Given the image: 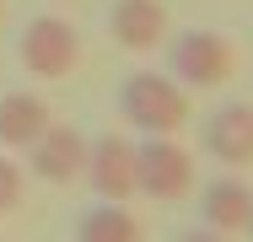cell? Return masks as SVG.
<instances>
[{"label":"cell","mask_w":253,"mask_h":242,"mask_svg":"<svg viewBox=\"0 0 253 242\" xmlns=\"http://www.w3.org/2000/svg\"><path fill=\"white\" fill-rule=\"evenodd\" d=\"M167 76L183 92H221L237 76V48L215 27H189V33H167Z\"/></svg>","instance_id":"1"},{"label":"cell","mask_w":253,"mask_h":242,"mask_svg":"<svg viewBox=\"0 0 253 242\" xmlns=\"http://www.w3.org/2000/svg\"><path fill=\"white\" fill-rule=\"evenodd\" d=\"M119 119L140 135H178L189 124V92L167 70H129L119 86Z\"/></svg>","instance_id":"2"},{"label":"cell","mask_w":253,"mask_h":242,"mask_svg":"<svg viewBox=\"0 0 253 242\" xmlns=\"http://www.w3.org/2000/svg\"><path fill=\"white\" fill-rule=\"evenodd\" d=\"M135 183L156 204H183L194 194V156L178 135H146L135 140Z\"/></svg>","instance_id":"3"},{"label":"cell","mask_w":253,"mask_h":242,"mask_svg":"<svg viewBox=\"0 0 253 242\" xmlns=\"http://www.w3.org/2000/svg\"><path fill=\"white\" fill-rule=\"evenodd\" d=\"M16 59L27 65V76L38 81H65L81 59V33L70 16H33L16 38Z\"/></svg>","instance_id":"4"},{"label":"cell","mask_w":253,"mask_h":242,"mask_svg":"<svg viewBox=\"0 0 253 242\" xmlns=\"http://www.w3.org/2000/svg\"><path fill=\"white\" fill-rule=\"evenodd\" d=\"M81 178L92 183L97 199H113V204H124V199H135L140 183H135V140L129 135H97V140L86 145V167H81Z\"/></svg>","instance_id":"5"},{"label":"cell","mask_w":253,"mask_h":242,"mask_svg":"<svg viewBox=\"0 0 253 242\" xmlns=\"http://www.w3.org/2000/svg\"><path fill=\"white\" fill-rule=\"evenodd\" d=\"M200 145L215 156V161H221V167H226V172L253 167V102H243V97L221 102V108L205 119Z\"/></svg>","instance_id":"6"},{"label":"cell","mask_w":253,"mask_h":242,"mask_svg":"<svg viewBox=\"0 0 253 242\" xmlns=\"http://www.w3.org/2000/svg\"><path fill=\"white\" fill-rule=\"evenodd\" d=\"M108 33H113V43L129 48V54H151V48L167 43L172 16H167L162 0H113L108 5Z\"/></svg>","instance_id":"7"},{"label":"cell","mask_w":253,"mask_h":242,"mask_svg":"<svg viewBox=\"0 0 253 242\" xmlns=\"http://www.w3.org/2000/svg\"><path fill=\"white\" fill-rule=\"evenodd\" d=\"M86 135L76 129V124H49L38 140L27 145V167L43 178V183H70V178H81V167H86Z\"/></svg>","instance_id":"8"},{"label":"cell","mask_w":253,"mask_h":242,"mask_svg":"<svg viewBox=\"0 0 253 242\" xmlns=\"http://www.w3.org/2000/svg\"><path fill=\"white\" fill-rule=\"evenodd\" d=\"M248 221H253V183L243 172H221L200 189V226L237 237L248 232Z\"/></svg>","instance_id":"9"},{"label":"cell","mask_w":253,"mask_h":242,"mask_svg":"<svg viewBox=\"0 0 253 242\" xmlns=\"http://www.w3.org/2000/svg\"><path fill=\"white\" fill-rule=\"evenodd\" d=\"M49 124L54 119H49L43 97H33V92H5L0 97V145L5 151H27Z\"/></svg>","instance_id":"10"},{"label":"cell","mask_w":253,"mask_h":242,"mask_svg":"<svg viewBox=\"0 0 253 242\" xmlns=\"http://www.w3.org/2000/svg\"><path fill=\"white\" fill-rule=\"evenodd\" d=\"M76 242H146V226L124 204L102 199V204H92V210L76 215Z\"/></svg>","instance_id":"11"},{"label":"cell","mask_w":253,"mask_h":242,"mask_svg":"<svg viewBox=\"0 0 253 242\" xmlns=\"http://www.w3.org/2000/svg\"><path fill=\"white\" fill-rule=\"evenodd\" d=\"M22 189H27V178H22V167H16L11 156H0V215L22 204Z\"/></svg>","instance_id":"12"},{"label":"cell","mask_w":253,"mask_h":242,"mask_svg":"<svg viewBox=\"0 0 253 242\" xmlns=\"http://www.w3.org/2000/svg\"><path fill=\"white\" fill-rule=\"evenodd\" d=\"M178 242H232V237H226V232H210V226H189Z\"/></svg>","instance_id":"13"},{"label":"cell","mask_w":253,"mask_h":242,"mask_svg":"<svg viewBox=\"0 0 253 242\" xmlns=\"http://www.w3.org/2000/svg\"><path fill=\"white\" fill-rule=\"evenodd\" d=\"M248 237H253V221H248Z\"/></svg>","instance_id":"14"},{"label":"cell","mask_w":253,"mask_h":242,"mask_svg":"<svg viewBox=\"0 0 253 242\" xmlns=\"http://www.w3.org/2000/svg\"><path fill=\"white\" fill-rule=\"evenodd\" d=\"M0 11H5V0H0Z\"/></svg>","instance_id":"15"}]
</instances>
